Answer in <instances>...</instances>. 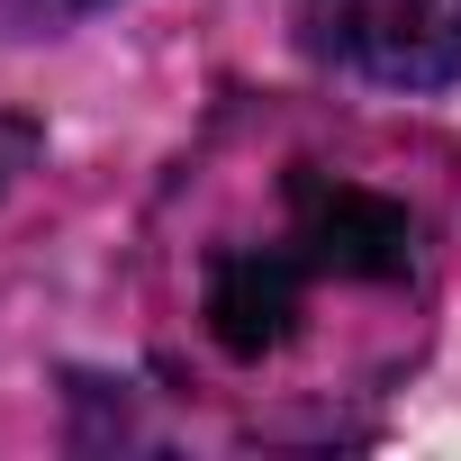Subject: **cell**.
<instances>
[{
    "label": "cell",
    "instance_id": "cell-1",
    "mask_svg": "<svg viewBox=\"0 0 461 461\" xmlns=\"http://www.w3.org/2000/svg\"><path fill=\"white\" fill-rule=\"evenodd\" d=\"M299 28L326 64L380 91L461 82V0H299Z\"/></svg>",
    "mask_w": 461,
    "mask_h": 461
},
{
    "label": "cell",
    "instance_id": "cell-2",
    "mask_svg": "<svg viewBox=\"0 0 461 461\" xmlns=\"http://www.w3.org/2000/svg\"><path fill=\"white\" fill-rule=\"evenodd\" d=\"M290 245L308 254V272L335 281H398L416 263V217L362 181L335 172H290Z\"/></svg>",
    "mask_w": 461,
    "mask_h": 461
},
{
    "label": "cell",
    "instance_id": "cell-3",
    "mask_svg": "<svg viewBox=\"0 0 461 461\" xmlns=\"http://www.w3.org/2000/svg\"><path fill=\"white\" fill-rule=\"evenodd\" d=\"M308 281H317V272H308V254H299V245H226V254L208 263V290H199L208 335L236 353V362L281 353V344H290V326H299Z\"/></svg>",
    "mask_w": 461,
    "mask_h": 461
},
{
    "label": "cell",
    "instance_id": "cell-4",
    "mask_svg": "<svg viewBox=\"0 0 461 461\" xmlns=\"http://www.w3.org/2000/svg\"><path fill=\"white\" fill-rule=\"evenodd\" d=\"M37 145H46V136H37L28 118H0V190H10V181L37 163Z\"/></svg>",
    "mask_w": 461,
    "mask_h": 461
},
{
    "label": "cell",
    "instance_id": "cell-5",
    "mask_svg": "<svg viewBox=\"0 0 461 461\" xmlns=\"http://www.w3.org/2000/svg\"><path fill=\"white\" fill-rule=\"evenodd\" d=\"M10 10H19V19H46V28H55V19H82V10H100V0H10Z\"/></svg>",
    "mask_w": 461,
    "mask_h": 461
}]
</instances>
